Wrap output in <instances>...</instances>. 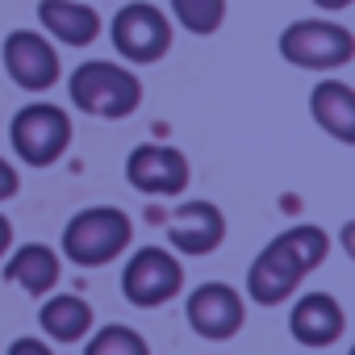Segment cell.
I'll list each match as a JSON object with an SVG mask.
<instances>
[{
  "instance_id": "6da1fadb",
  "label": "cell",
  "mask_w": 355,
  "mask_h": 355,
  "mask_svg": "<svg viewBox=\"0 0 355 355\" xmlns=\"http://www.w3.org/2000/svg\"><path fill=\"white\" fill-rule=\"evenodd\" d=\"M326 255H330V234L322 226L301 222V226L280 230L251 259V268H247V297L255 305H284L301 288V280L313 268L326 263Z\"/></svg>"
},
{
  "instance_id": "7a4b0ae2",
  "label": "cell",
  "mask_w": 355,
  "mask_h": 355,
  "mask_svg": "<svg viewBox=\"0 0 355 355\" xmlns=\"http://www.w3.org/2000/svg\"><path fill=\"white\" fill-rule=\"evenodd\" d=\"M67 96L80 113L101 117V121H121L142 105V80L113 59H88L71 71Z\"/></svg>"
},
{
  "instance_id": "3957f363",
  "label": "cell",
  "mask_w": 355,
  "mask_h": 355,
  "mask_svg": "<svg viewBox=\"0 0 355 355\" xmlns=\"http://www.w3.org/2000/svg\"><path fill=\"white\" fill-rule=\"evenodd\" d=\"M130 243H134V222L117 205L80 209L63 226V239H59L63 259H71L76 268H105V263L121 259V251H130Z\"/></svg>"
},
{
  "instance_id": "277c9868",
  "label": "cell",
  "mask_w": 355,
  "mask_h": 355,
  "mask_svg": "<svg viewBox=\"0 0 355 355\" xmlns=\"http://www.w3.org/2000/svg\"><path fill=\"white\" fill-rule=\"evenodd\" d=\"M276 51L284 63H293L301 71H338L355 59V34L338 21L301 17V21H288L280 30Z\"/></svg>"
},
{
  "instance_id": "5b68a950",
  "label": "cell",
  "mask_w": 355,
  "mask_h": 355,
  "mask_svg": "<svg viewBox=\"0 0 355 355\" xmlns=\"http://www.w3.org/2000/svg\"><path fill=\"white\" fill-rule=\"evenodd\" d=\"M9 142L26 167H51L71 146V117H67V109H59L51 101H34L13 113Z\"/></svg>"
},
{
  "instance_id": "8992f818",
  "label": "cell",
  "mask_w": 355,
  "mask_h": 355,
  "mask_svg": "<svg viewBox=\"0 0 355 355\" xmlns=\"http://www.w3.org/2000/svg\"><path fill=\"white\" fill-rule=\"evenodd\" d=\"M184 293V263L171 247H138L121 268V297L138 309L167 305Z\"/></svg>"
},
{
  "instance_id": "52a82bcc",
  "label": "cell",
  "mask_w": 355,
  "mask_h": 355,
  "mask_svg": "<svg viewBox=\"0 0 355 355\" xmlns=\"http://www.w3.org/2000/svg\"><path fill=\"white\" fill-rule=\"evenodd\" d=\"M109 38L125 63H159L171 51V17L150 0H130L113 13Z\"/></svg>"
},
{
  "instance_id": "ba28073f",
  "label": "cell",
  "mask_w": 355,
  "mask_h": 355,
  "mask_svg": "<svg viewBox=\"0 0 355 355\" xmlns=\"http://www.w3.org/2000/svg\"><path fill=\"white\" fill-rule=\"evenodd\" d=\"M125 180L142 197H180L193 180L189 155L167 142H138L125 155Z\"/></svg>"
},
{
  "instance_id": "9c48e42d",
  "label": "cell",
  "mask_w": 355,
  "mask_h": 355,
  "mask_svg": "<svg viewBox=\"0 0 355 355\" xmlns=\"http://www.w3.org/2000/svg\"><path fill=\"white\" fill-rule=\"evenodd\" d=\"M184 318H189L193 334H201V338H209V343H226V338H234V334L243 330V322H247V301H243V293H239L234 284H226V280H205V284H197V288L189 293Z\"/></svg>"
},
{
  "instance_id": "30bf717a",
  "label": "cell",
  "mask_w": 355,
  "mask_h": 355,
  "mask_svg": "<svg viewBox=\"0 0 355 355\" xmlns=\"http://www.w3.org/2000/svg\"><path fill=\"white\" fill-rule=\"evenodd\" d=\"M0 59H5V71L17 88L26 92H46L59 84L63 76V63H59V51L55 42L42 34V30H13L5 38V51H0Z\"/></svg>"
},
{
  "instance_id": "8fae6325",
  "label": "cell",
  "mask_w": 355,
  "mask_h": 355,
  "mask_svg": "<svg viewBox=\"0 0 355 355\" xmlns=\"http://www.w3.org/2000/svg\"><path fill=\"white\" fill-rule=\"evenodd\" d=\"M226 239V218L214 201H184L180 209H171L167 218V243L175 247V255H214Z\"/></svg>"
},
{
  "instance_id": "7c38bea8",
  "label": "cell",
  "mask_w": 355,
  "mask_h": 355,
  "mask_svg": "<svg viewBox=\"0 0 355 355\" xmlns=\"http://www.w3.org/2000/svg\"><path fill=\"white\" fill-rule=\"evenodd\" d=\"M343 330H347V313H343L338 297H330V293H305L288 309V334L305 351H318V347L338 343Z\"/></svg>"
},
{
  "instance_id": "4fadbf2b",
  "label": "cell",
  "mask_w": 355,
  "mask_h": 355,
  "mask_svg": "<svg viewBox=\"0 0 355 355\" xmlns=\"http://www.w3.org/2000/svg\"><path fill=\"white\" fill-rule=\"evenodd\" d=\"M38 21L51 42L92 46L101 38V13L88 0H38Z\"/></svg>"
},
{
  "instance_id": "5bb4252c",
  "label": "cell",
  "mask_w": 355,
  "mask_h": 355,
  "mask_svg": "<svg viewBox=\"0 0 355 355\" xmlns=\"http://www.w3.org/2000/svg\"><path fill=\"white\" fill-rule=\"evenodd\" d=\"M59 276H63V255L55 247H46V243H21L17 251L5 255V280L17 284L30 297L55 293Z\"/></svg>"
},
{
  "instance_id": "9a60e30c",
  "label": "cell",
  "mask_w": 355,
  "mask_h": 355,
  "mask_svg": "<svg viewBox=\"0 0 355 355\" xmlns=\"http://www.w3.org/2000/svg\"><path fill=\"white\" fill-rule=\"evenodd\" d=\"M309 117L334 142L351 146L355 142V88L343 80H318L309 92Z\"/></svg>"
},
{
  "instance_id": "2e32d148",
  "label": "cell",
  "mask_w": 355,
  "mask_h": 355,
  "mask_svg": "<svg viewBox=\"0 0 355 355\" xmlns=\"http://www.w3.org/2000/svg\"><path fill=\"white\" fill-rule=\"evenodd\" d=\"M38 326L46 343H80L92 330V305L76 293H46L38 309Z\"/></svg>"
},
{
  "instance_id": "e0dca14e",
  "label": "cell",
  "mask_w": 355,
  "mask_h": 355,
  "mask_svg": "<svg viewBox=\"0 0 355 355\" xmlns=\"http://www.w3.org/2000/svg\"><path fill=\"white\" fill-rule=\"evenodd\" d=\"M167 9H171L175 21H180L189 34H197V38L218 34L222 21H226V0H167Z\"/></svg>"
},
{
  "instance_id": "ac0fdd59",
  "label": "cell",
  "mask_w": 355,
  "mask_h": 355,
  "mask_svg": "<svg viewBox=\"0 0 355 355\" xmlns=\"http://www.w3.org/2000/svg\"><path fill=\"white\" fill-rule=\"evenodd\" d=\"M84 355H150V347H146V338L134 326L109 322V326H101V330L88 334Z\"/></svg>"
},
{
  "instance_id": "d6986e66",
  "label": "cell",
  "mask_w": 355,
  "mask_h": 355,
  "mask_svg": "<svg viewBox=\"0 0 355 355\" xmlns=\"http://www.w3.org/2000/svg\"><path fill=\"white\" fill-rule=\"evenodd\" d=\"M17 193H21V175H17V167H13L5 155H0V205L13 201Z\"/></svg>"
},
{
  "instance_id": "ffe728a7",
  "label": "cell",
  "mask_w": 355,
  "mask_h": 355,
  "mask_svg": "<svg viewBox=\"0 0 355 355\" xmlns=\"http://www.w3.org/2000/svg\"><path fill=\"white\" fill-rule=\"evenodd\" d=\"M5 355H55V347H51L46 338L21 334V338H13V343H9V351H5Z\"/></svg>"
},
{
  "instance_id": "44dd1931",
  "label": "cell",
  "mask_w": 355,
  "mask_h": 355,
  "mask_svg": "<svg viewBox=\"0 0 355 355\" xmlns=\"http://www.w3.org/2000/svg\"><path fill=\"white\" fill-rule=\"evenodd\" d=\"M9 251H13V222L0 214V259H5Z\"/></svg>"
},
{
  "instance_id": "7402d4cb",
  "label": "cell",
  "mask_w": 355,
  "mask_h": 355,
  "mask_svg": "<svg viewBox=\"0 0 355 355\" xmlns=\"http://www.w3.org/2000/svg\"><path fill=\"white\" fill-rule=\"evenodd\" d=\"M313 9H322V13H343V9H351L355 0H309Z\"/></svg>"
}]
</instances>
